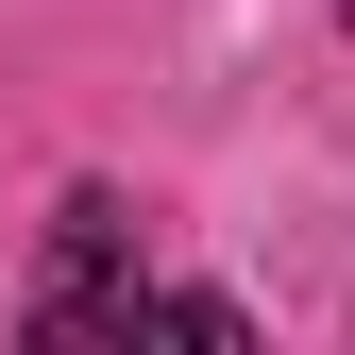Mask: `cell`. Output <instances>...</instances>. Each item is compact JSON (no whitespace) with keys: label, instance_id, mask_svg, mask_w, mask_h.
Masks as SVG:
<instances>
[{"label":"cell","instance_id":"1","mask_svg":"<svg viewBox=\"0 0 355 355\" xmlns=\"http://www.w3.org/2000/svg\"><path fill=\"white\" fill-rule=\"evenodd\" d=\"M338 17H355V0H338Z\"/></svg>","mask_w":355,"mask_h":355}]
</instances>
